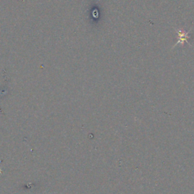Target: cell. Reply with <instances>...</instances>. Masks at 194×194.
<instances>
[{"label":"cell","instance_id":"6da1fadb","mask_svg":"<svg viewBox=\"0 0 194 194\" xmlns=\"http://www.w3.org/2000/svg\"><path fill=\"white\" fill-rule=\"evenodd\" d=\"M177 34H178V42L176 44L179 43V42H187V39H189V36H188V33H186L185 31H181V30H177Z\"/></svg>","mask_w":194,"mask_h":194}]
</instances>
